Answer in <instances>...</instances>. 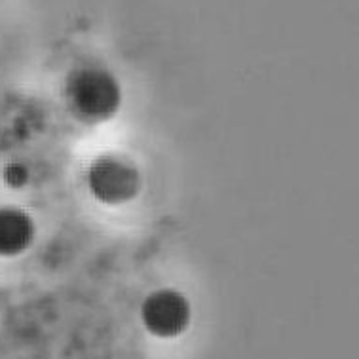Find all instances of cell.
<instances>
[{
  "label": "cell",
  "instance_id": "obj_2",
  "mask_svg": "<svg viewBox=\"0 0 359 359\" xmlns=\"http://www.w3.org/2000/svg\"><path fill=\"white\" fill-rule=\"evenodd\" d=\"M88 187L97 202L120 205L131 202L141 192L143 177L130 158L122 154H103L90 165Z\"/></svg>",
  "mask_w": 359,
  "mask_h": 359
},
{
  "label": "cell",
  "instance_id": "obj_3",
  "mask_svg": "<svg viewBox=\"0 0 359 359\" xmlns=\"http://www.w3.org/2000/svg\"><path fill=\"white\" fill-rule=\"evenodd\" d=\"M192 320V308L183 293L175 289H158L141 304L144 329L158 339H175L183 334Z\"/></svg>",
  "mask_w": 359,
  "mask_h": 359
},
{
  "label": "cell",
  "instance_id": "obj_5",
  "mask_svg": "<svg viewBox=\"0 0 359 359\" xmlns=\"http://www.w3.org/2000/svg\"><path fill=\"white\" fill-rule=\"evenodd\" d=\"M2 179H4V183H6L8 187H12V189H21V187H25L27 181H29V170H27L25 165H21V163H10V165L4 168Z\"/></svg>",
  "mask_w": 359,
  "mask_h": 359
},
{
  "label": "cell",
  "instance_id": "obj_4",
  "mask_svg": "<svg viewBox=\"0 0 359 359\" xmlns=\"http://www.w3.org/2000/svg\"><path fill=\"white\" fill-rule=\"evenodd\" d=\"M36 236L33 217L18 208H0V257H18Z\"/></svg>",
  "mask_w": 359,
  "mask_h": 359
},
{
  "label": "cell",
  "instance_id": "obj_1",
  "mask_svg": "<svg viewBox=\"0 0 359 359\" xmlns=\"http://www.w3.org/2000/svg\"><path fill=\"white\" fill-rule=\"evenodd\" d=\"M71 111L84 122L101 124L114 116L122 103L118 80L103 69H80L67 82Z\"/></svg>",
  "mask_w": 359,
  "mask_h": 359
}]
</instances>
